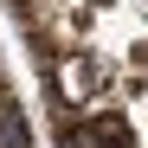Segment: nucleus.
<instances>
[{
    "instance_id": "obj_1",
    "label": "nucleus",
    "mask_w": 148,
    "mask_h": 148,
    "mask_svg": "<svg viewBox=\"0 0 148 148\" xmlns=\"http://www.w3.org/2000/svg\"><path fill=\"white\" fill-rule=\"evenodd\" d=\"M58 84H64V103H84V97L97 90L90 64H77V58H64V64H58Z\"/></svg>"
}]
</instances>
